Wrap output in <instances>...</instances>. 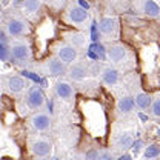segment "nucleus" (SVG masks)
<instances>
[{
    "label": "nucleus",
    "mask_w": 160,
    "mask_h": 160,
    "mask_svg": "<svg viewBox=\"0 0 160 160\" xmlns=\"http://www.w3.org/2000/svg\"><path fill=\"white\" fill-rule=\"evenodd\" d=\"M0 51H2V60L3 62H8V59L11 57V49H8L6 45H2L0 46Z\"/></svg>",
    "instance_id": "nucleus-25"
},
{
    "label": "nucleus",
    "mask_w": 160,
    "mask_h": 160,
    "mask_svg": "<svg viewBox=\"0 0 160 160\" xmlns=\"http://www.w3.org/2000/svg\"><path fill=\"white\" fill-rule=\"evenodd\" d=\"M88 17H89L88 9H85V8H82V6H74V8H71L69 12H68V19H69V22H72L74 25L85 23V22L88 20Z\"/></svg>",
    "instance_id": "nucleus-6"
},
{
    "label": "nucleus",
    "mask_w": 160,
    "mask_h": 160,
    "mask_svg": "<svg viewBox=\"0 0 160 160\" xmlns=\"http://www.w3.org/2000/svg\"><path fill=\"white\" fill-rule=\"evenodd\" d=\"M136 105L139 106L140 109H148V108H151V105H152V97L149 96V94H145V92H140L137 94L136 97Z\"/></svg>",
    "instance_id": "nucleus-17"
},
{
    "label": "nucleus",
    "mask_w": 160,
    "mask_h": 160,
    "mask_svg": "<svg viewBox=\"0 0 160 160\" xmlns=\"http://www.w3.org/2000/svg\"><path fill=\"white\" fill-rule=\"evenodd\" d=\"M29 123L36 131H48L51 128V117L45 112H37L31 117Z\"/></svg>",
    "instance_id": "nucleus-4"
},
{
    "label": "nucleus",
    "mask_w": 160,
    "mask_h": 160,
    "mask_svg": "<svg viewBox=\"0 0 160 160\" xmlns=\"http://www.w3.org/2000/svg\"><path fill=\"white\" fill-rule=\"evenodd\" d=\"M22 74H23L25 77H28V79L34 80L36 83H40V77H39V76H36L34 72H29V71H22Z\"/></svg>",
    "instance_id": "nucleus-26"
},
{
    "label": "nucleus",
    "mask_w": 160,
    "mask_h": 160,
    "mask_svg": "<svg viewBox=\"0 0 160 160\" xmlns=\"http://www.w3.org/2000/svg\"><path fill=\"white\" fill-rule=\"evenodd\" d=\"M151 112L154 117H160V94L156 96V99L152 100V105H151Z\"/></svg>",
    "instance_id": "nucleus-23"
},
{
    "label": "nucleus",
    "mask_w": 160,
    "mask_h": 160,
    "mask_svg": "<svg viewBox=\"0 0 160 160\" xmlns=\"http://www.w3.org/2000/svg\"><path fill=\"white\" fill-rule=\"evenodd\" d=\"M89 49L97 56V59H100V60H105L106 57H108V49L102 45V43H97V42H94L91 46H89Z\"/></svg>",
    "instance_id": "nucleus-18"
},
{
    "label": "nucleus",
    "mask_w": 160,
    "mask_h": 160,
    "mask_svg": "<svg viewBox=\"0 0 160 160\" xmlns=\"http://www.w3.org/2000/svg\"><path fill=\"white\" fill-rule=\"evenodd\" d=\"M143 12L149 17H159L160 16V8L154 0H145L143 2Z\"/></svg>",
    "instance_id": "nucleus-16"
},
{
    "label": "nucleus",
    "mask_w": 160,
    "mask_h": 160,
    "mask_svg": "<svg viewBox=\"0 0 160 160\" xmlns=\"http://www.w3.org/2000/svg\"><path fill=\"white\" fill-rule=\"evenodd\" d=\"M126 54H128L126 48L123 45H119V43L111 45L108 48V59L111 60V62H114V63H120L122 60L126 57Z\"/></svg>",
    "instance_id": "nucleus-7"
},
{
    "label": "nucleus",
    "mask_w": 160,
    "mask_h": 160,
    "mask_svg": "<svg viewBox=\"0 0 160 160\" xmlns=\"http://www.w3.org/2000/svg\"><path fill=\"white\" fill-rule=\"evenodd\" d=\"M134 106H136V99H132V97H122V99L117 102V109H119V112L122 114H129L132 109H134Z\"/></svg>",
    "instance_id": "nucleus-15"
},
{
    "label": "nucleus",
    "mask_w": 160,
    "mask_h": 160,
    "mask_svg": "<svg viewBox=\"0 0 160 160\" xmlns=\"http://www.w3.org/2000/svg\"><path fill=\"white\" fill-rule=\"evenodd\" d=\"M79 5L82 6V8H85V9H89V3L85 2V0H79Z\"/></svg>",
    "instance_id": "nucleus-29"
},
{
    "label": "nucleus",
    "mask_w": 160,
    "mask_h": 160,
    "mask_svg": "<svg viewBox=\"0 0 160 160\" xmlns=\"http://www.w3.org/2000/svg\"><path fill=\"white\" fill-rule=\"evenodd\" d=\"M68 76H69V79L74 80V82H82L88 76V68L85 65H82V63H76L74 66L69 68Z\"/></svg>",
    "instance_id": "nucleus-11"
},
{
    "label": "nucleus",
    "mask_w": 160,
    "mask_h": 160,
    "mask_svg": "<svg viewBox=\"0 0 160 160\" xmlns=\"http://www.w3.org/2000/svg\"><path fill=\"white\" fill-rule=\"evenodd\" d=\"M102 80H103V83H106L109 86L116 85L119 82V71L116 68H105L102 72Z\"/></svg>",
    "instance_id": "nucleus-14"
},
{
    "label": "nucleus",
    "mask_w": 160,
    "mask_h": 160,
    "mask_svg": "<svg viewBox=\"0 0 160 160\" xmlns=\"http://www.w3.org/2000/svg\"><path fill=\"white\" fill-rule=\"evenodd\" d=\"M85 157H86V159H99L100 152L99 151H96V149H91V151H88V152L85 154Z\"/></svg>",
    "instance_id": "nucleus-28"
},
{
    "label": "nucleus",
    "mask_w": 160,
    "mask_h": 160,
    "mask_svg": "<svg viewBox=\"0 0 160 160\" xmlns=\"http://www.w3.org/2000/svg\"><path fill=\"white\" fill-rule=\"evenodd\" d=\"M91 39H92V42H97V39H99V34H97V23L94 22L92 25H91Z\"/></svg>",
    "instance_id": "nucleus-27"
},
{
    "label": "nucleus",
    "mask_w": 160,
    "mask_h": 160,
    "mask_svg": "<svg viewBox=\"0 0 160 160\" xmlns=\"http://www.w3.org/2000/svg\"><path fill=\"white\" fill-rule=\"evenodd\" d=\"M129 159H132V156H131V154H123V156L120 157V160H129Z\"/></svg>",
    "instance_id": "nucleus-32"
},
{
    "label": "nucleus",
    "mask_w": 160,
    "mask_h": 160,
    "mask_svg": "<svg viewBox=\"0 0 160 160\" xmlns=\"http://www.w3.org/2000/svg\"><path fill=\"white\" fill-rule=\"evenodd\" d=\"M31 59V49L26 43H16L11 46V60L17 65H23Z\"/></svg>",
    "instance_id": "nucleus-1"
},
{
    "label": "nucleus",
    "mask_w": 160,
    "mask_h": 160,
    "mask_svg": "<svg viewBox=\"0 0 160 160\" xmlns=\"http://www.w3.org/2000/svg\"><path fill=\"white\" fill-rule=\"evenodd\" d=\"M117 145L122 149H131V145H132V137L129 132H122L117 139Z\"/></svg>",
    "instance_id": "nucleus-19"
},
{
    "label": "nucleus",
    "mask_w": 160,
    "mask_h": 160,
    "mask_svg": "<svg viewBox=\"0 0 160 160\" xmlns=\"http://www.w3.org/2000/svg\"><path fill=\"white\" fill-rule=\"evenodd\" d=\"M145 159H154V157H159L160 156V146H157L156 143H151L145 148Z\"/></svg>",
    "instance_id": "nucleus-20"
},
{
    "label": "nucleus",
    "mask_w": 160,
    "mask_h": 160,
    "mask_svg": "<svg viewBox=\"0 0 160 160\" xmlns=\"http://www.w3.org/2000/svg\"><path fill=\"white\" fill-rule=\"evenodd\" d=\"M143 142L142 140H136V142H132V145H131V151H132V156H139V152L143 149Z\"/></svg>",
    "instance_id": "nucleus-24"
},
{
    "label": "nucleus",
    "mask_w": 160,
    "mask_h": 160,
    "mask_svg": "<svg viewBox=\"0 0 160 160\" xmlns=\"http://www.w3.org/2000/svg\"><path fill=\"white\" fill-rule=\"evenodd\" d=\"M100 157L102 159H112V154L111 152H103V154H100Z\"/></svg>",
    "instance_id": "nucleus-31"
},
{
    "label": "nucleus",
    "mask_w": 160,
    "mask_h": 160,
    "mask_svg": "<svg viewBox=\"0 0 160 160\" xmlns=\"http://www.w3.org/2000/svg\"><path fill=\"white\" fill-rule=\"evenodd\" d=\"M57 56H59L60 59L63 60L65 63H71V62H74V60L77 59V49H76V46H60L59 49H57Z\"/></svg>",
    "instance_id": "nucleus-10"
},
{
    "label": "nucleus",
    "mask_w": 160,
    "mask_h": 160,
    "mask_svg": "<svg viewBox=\"0 0 160 160\" xmlns=\"http://www.w3.org/2000/svg\"><path fill=\"white\" fill-rule=\"evenodd\" d=\"M68 40H69V42H71V45H72V46H76V48L82 46V45H83V42H85V39H83V36H82V34H69V36H68Z\"/></svg>",
    "instance_id": "nucleus-22"
},
{
    "label": "nucleus",
    "mask_w": 160,
    "mask_h": 160,
    "mask_svg": "<svg viewBox=\"0 0 160 160\" xmlns=\"http://www.w3.org/2000/svg\"><path fill=\"white\" fill-rule=\"evenodd\" d=\"M156 134H157V139L160 140V128H159V129H157V132H156Z\"/></svg>",
    "instance_id": "nucleus-34"
},
{
    "label": "nucleus",
    "mask_w": 160,
    "mask_h": 160,
    "mask_svg": "<svg viewBox=\"0 0 160 160\" xmlns=\"http://www.w3.org/2000/svg\"><path fill=\"white\" fill-rule=\"evenodd\" d=\"M6 32L11 37H20L29 32V25L22 19H9L6 23Z\"/></svg>",
    "instance_id": "nucleus-2"
},
{
    "label": "nucleus",
    "mask_w": 160,
    "mask_h": 160,
    "mask_svg": "<svg viewBox=\"0 0 160 160\" xmlns=\"http://www.w3.org/2000/svg\"><path fill=\"white\" fill-rule=\"evenodd\" d=\"M139 117H140V119H142V120H143V122H146V120H148V117H146L145 114H142V112H140V114H139Z\"/></svg>",
    "instance_id": "nucleus-33"
},
{
    "label": "nucleus",
    "mask_w": 160,
    "mask_h": 160,
    "mask_svg": "<svg viewBox=\"0 0 160 160\" xmlns=\"http://www.w3.org/2000/svg\"><path fill=\"white\" fill-rule=\"evenodd\" d=\"M8 91L9 92H12V94H19L22 92L23 89H25V86H26V82L19 77V76H12V77H9L8 79Z\"/></svg>",
    "instance_id": "nucleus-13"
},
{
    "label": "nucleus",
    "mask_w": 160,
    "mask_h": 160,
    "mask_svg": "<svg viewBox=\"0 0 160 160\" xmlns=\"http://www.w3.org/2000/svg\"><path fill=\"white\" fill-rule=\"evenodd\" d=\"M46 68H48V72H49L51 76L57 77V76L65 74V71H66V63L60 59V57L59 59H49Z\"/></svg>",
    "instance_id": "nucleus-8"
},
{
    "label": "nucleus",
    "mask_w": 160,
    "mask_h": 160,
    "mask_svg": "<svg viewBox=\"0 0 160 160\" xmlns=\"http://www.w3.org/2000/svg\"><path fill=\"white\" fill-rule=\"evenodd\" d=\"M31 151L34 156L37 157H48L52 151V145L48 142V140H43V139H39L36 142H32L31 145Z\"/></svg>",
    "instance_id": "nucleus-5"
},
{
    "label": "nucleus",
    "mask_w": 160,
    "mask_h": 160,
    "mask_svg": "<svg viewBox=\"0 0 160 160\" xmlns=\"http://www.w3.org/2000/svg\"><path fill=\"white\" fill-rule=\"evenodd\" d=\"M56 94L59 96L60 99L69 100L72 97L74 91H72V86H71L68 82H57V83H56Z\"/></svg>",
    "instance_id": "nucleus-12"
},
{
    "label": "nucleus",
    "mask_w": 160,
    "mask_h": 160,
    "mask_svg": "<svg viewBox=\"0 0 160 160\" xmlns=\"http://www.w3.org/2000/svg\"><path fill=\"white\" fill-rule=\"evenodd\" d=\"M40 0H25V3H23V9L26 11V12H29V14H32V12H37L40 9Z\"/></svg>",
    "instance_id": "nucleus-21"
},
{
    "label": "nucleus",
    "mask_w": 160,
    "mask_h": 160,
    "mask_svg": "<svg viewBox=\"0 0 160 160\" xmlns=\"http://www.w3.org/2000/svg\"><path fill=\"white\" fill-rule=\"evenodd\" d=\"M28 105L31 109H40L43 105H45V96H43V91L40 89L39 86H34L29 89L28 92Z\"/></svg>",
    "instance_id": "nucleus-3"
},
{
    "label": "nucleus",
    "mask_w": 160,
    "mask_h": 160,
    "mask_svg": "<svg viewBox=\"0 0 160 160\" xmlns=\"http://www.w3.org/2000/svg\"><path fill=\"white\" fill-rule=\"evenodd\" d=\"M8 43V39H6V32L2 31V45H6Z\"/></svg>",
    "instance_id": "nucleus-30"
},
{
    "label": "nucleus",
    "mask_w": 160,
    "mask_h": 160,
    "mask_svg": "<svg viewBox=\"0 0 160 160\" xmlns=\"http://www.w3.org/2000/svg\"><path fill=\"white\" fill-rule=\"evenodd\" d=\"M99 28L105 36H112L117 31V20L114 17H103L100 20Z\"/></svg>",
    "instance_id": "nucleus-9"
}]
</instances>
